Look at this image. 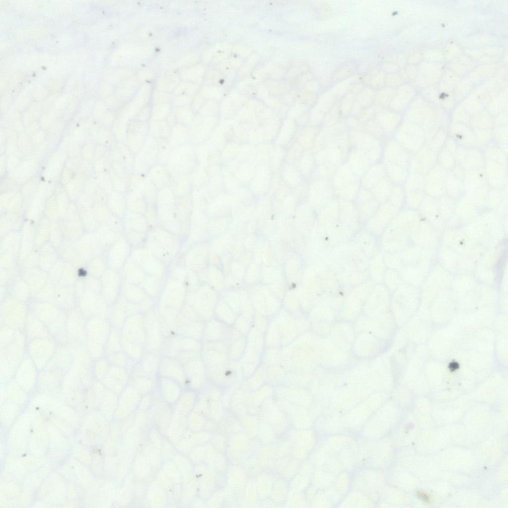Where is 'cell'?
Listing matches in <instances>:
<instances>
[{"label": "cell", "mask_w": 508, "mask_h": 508, "mask_svg": "<svg viewBox=\"0 0 508 508\" xmlns=\"http://www.w3.org/2000/svg\"><path fill=\"white\" fill-rule=\"evenodd\" d=\"M197 163L195 145L188 142L173 148L166 166L170 174H190Z\"/></svg>", "instance_id": "6da1fadb"}, {"label": "cell", "mask_w": 508, "mask_h": 508, "mask_svg": "<svg viewBox=\"0 0 508 508\" xmlns=\"http://www.w3.org/2000/svg\"><path fill=\"white\" fill-rule=\"evenodd\" d=\"M130 257L146 275L162 278L165 274V264L146 248L135 247Z\"/></svg>", "instance_id": "7a4b0ae2"}, {"label": "cell", "mask_w": 508, "mask_h": 508, "mask_svg": "<svg viewBox=\"0 0 508 508\" xmlns=\"http://www.w3.org/2000/svg\"><path fill=\"white\" fill-rule=\"evenodd\" d=\"M149 233L161 245L171 259L176 255L180 247L177 236L160 226L152 228Z\"/></svg>", "instance_id": "3957f363"}, {"label": "cell", "mask_w": 508, "mask_h": 508, "mask_svg": "<svg viewBox=\"0 0 508 508\" xmlns=\"http://www.w3.org/2000/svg\"><path fill=\"white\" fill-rule=\"evenodd\" d=\"M130 246L124 237H120L114 242L109 253L112 269L118 270L124 266L131 253Z\"/></svg>", "instance_id": "277c9868"}, {"label": "cell", "mask_w": 508, "mask_h": 508, "mask_svg": "<svg viewBox=\"0 0 508 508\" xmlns=\"http://www.w3.org/2000/svg\"><path fill=\"white\" fill-rule=\"evenodd\" d=\"M171 179L168 186L172 190L175 197L186 195L193 189L190 174H170Z\"/></svg>", "instance_id": "5b68a950"}, {"label": "cell", "mask_w": 508, "mask_h": 508, "mask_svg": "<svg viewBox=\"0 0 508 508\" xmlns=\"http://www.w3.org/2000/svg\"><path fill=\"white\" fill-rule=\"evenodd\" d=\"M175 206L177 217L182 223L185 229L189 227L190 217L193 209V205L191 196V193L177 198L175 201Z\"/></svg>", "instance_id": "8992f818"}, {"label": "cell", "mask_w": 508, "mask_h": 508, "mask_svg": "<svg viewBox=\"0 0 508 508\" xmlns=\"http://www.w3.org/2000/svg\"><path fill=\"white\" fill-rule=\"evenodd\" d=\"M151 168L157 163L158 146L156 139L148 135L136 154Z\"/></svg>", "instance_id": "52a82bcc"}, {"label": "cell", "mask_w": 508, "mask_h": 508, "mask_svg": "<svg viewBox=\"0 0 508 508\" xmlns=\"http://www.w3.org/2000/svg\"><path fill=\"white\" fill-rule=\"evenodd\" d=\"M123 267L125 281L130 283L140 285L146 274L130 256Z\"/></svg>", "instance_id": "ba28073f"}, {"label": "cell", "mask_w": 508, "mask_h": 508, "mask_svg": "<svg viewBox=\"0 0 508 508\" xmlns=\"http://www.w3.org/2000/svg\"><path fill=\"white\" fill-rule=\"evenodd\" d=\"M124 218V230L146 233L148 224L144 215L127 211Z\"/></svg>", "instance_id": "9c48e42d"}, {"label": "cell", "mask_w": 508, "mask_h": 508, "mask_svg": "<svg viewBox=\"0 0 508 508\" xmlns=\"http://www.w3.org/2000/svg\"><path fill=\"white\" fill-rule=\"evenodd\" d=\"M147 175L158 190L168 186L171 179L166 165L158 163L150 168Z\"/></svg>", "instance_id": "30bf717a"}, {"label": "cell", "mask_w": 508, "mask_h": 508, "mask_svg": "<svg viewBox=\"0 0 508 508\" xmlns=\"http://www.w3.org/2000/svg\"><path fill=\"white\" fill-rule=\"evenodd\" d=\"M108 208L114 215L123 218L127 211L126 193L113 191L108 194Z\"/></svg>", "instance_id": "8fae6325"}, {"label": "cell", "mask_w": 508, "mask_h": 508, "mask_svg": "<svg viewBox=\"0 0 508 508\" xmlns=\"http://www.w3.org/2000/svg\"><path fill=\"white\" fill-rule=\"evenodd\" d=\"M127 211L144 215L148 204L141 190L127 191L126 193Z\"/></svg>", "instance_id": "7c38bea8"}, {"label": "cell", "mask_w": 508, "mask_h": 508, "mask_svg": "<svg viewBox=\"0 0 508 508\" xmlns=\"http://www.w3.org/2000/svg\"><path fill=\"white\" fill-rule=\"evenodd\" d=\"M168 140L173 148L189 142V132L188 127L177 124L171 128Z\"/></svg>", "instance_id": "4fadbf2b"}, {"label": "cell", "mask_w": 508, "mask_h": 508, "mask_svg": "<svg viewBox=\"0 0 508 508\" xmlns=\"http://www.w3.org/2000/svg\"><path fill=\"white\" fill-rule=\"evenodd\" d=\"M171 127L166 120L158 121L150 119L149 121V135L155 138L168 139Z\"/></svg>", "instance_id": "5bb4252c"}, {"label": "cell", "mask_w": 508, "mask_h": 508, "mask_svg": "<svg viewBox=\"0 0 508 508\" xmlns=\"http://www.w3.org/2000/svg\"><path fill=\"white\" fill-rule=\"evenodd\" d=\"M128 122L119 117L111 126V131L116 142H123L126 144L127 134Z\"/></svg>", "instance_id": "9a60e30c"}, {"label": "cell", "mask_w": 508, "mask_h": 508, "mask_svg": "<svg viewBox=\"0 0 508 508\" xmlns=\"http://www.w3.org/2000/svg\"><path fill=\"white\" fill-rule=\"evenodd\" d=\"M158 189L147 175L141 192L148 205H156Z\"/></svg>", "instance_id": "2e32d148"}, {"label": "cell", "mask_w": 508, "mask_h": 508, "mask_svg": "<svg viewBox=\"0 0 508 508\" xmlns=\"http://www.w3.org/2000/svg\"><path fill=\"white\" fill-rule=\"evenodd\" d=\"M116 146L120 152L122 162L130 174L132 172L135 154L125 143L116 142Z\"/></svg>", "instance_id": "e0dca14e"}, {"label": "cell", "mask_w": 508, "mask_h": 508, "mask_svg": "<svg viewBox=\"0 0 508 508\" xmlns=\"http://www.w3.org/2000/svg\"><path fill=\"white\" fill-rule=\"evenodd\" d=\"M158 146L157 163L166 165L173 150L168 139L156 138Z\"/></svg>", "instance_id": "ac0fdd59"}, {"label": "cell", "mask_w": 508, "mask_h": 508, "mask_svg": "<svg viewBox=\"0 0 508 508\" xmlns=\"http://www.w3.org/2000/svg\"><path fill=\"white\" fill-rule=\"evenodd\" d=\"M146 137L141 133L128 130L126 144L136 155L140 150Z\"/></svg>", "instance_id": "d6986e66"}, {"label": "cell", "mask_w": 508, "mask_h": 508, "mask_svg": "<svg viewBox=\"0 0 508 508\" xmlns=\"http://www.w3.org/2000/svg\"><path fill=\"white\" fill-rule=\"evenodd\" d=\"M176 199L172 190L167 186L158 190L156 205L173 204Z\"/></svg>", "instance_id": "ffe728a7"}, {"label": "cell", "mask_w": 508, "mask_h": 508, "mask_svg": "<svg viewBox=\"0 0 508 508\" xmlns=\"http://www.w3.org/2000/svg\"><path fill=\"white\" fill-rule=\"evenodd\" d=\"M146 177V176L131 172L129 175L127 191H141Z\"/></svg>", "instance_id": "44dd1931"}, {"label": "cell", "mask_w": 508, "mask_h": 508, "mask_svg": "<svg viewBox=\"0 0 508 508\" xmlns=\"http://www.w3.org/2000/svg\"><path fill=\"white\" fill-rule=\"evenodd\" d=\"M111 169L115 174L127 186L129 173L122 161H112Z\"/></svg>", "instance_id": "7402d4cb"}, {"label": "cell", "mask_w": 508, "mask_h": 508, "mask_svg": "<svg viewBox=\"0 0 508 508\" xmlns=\"http://www.w3.org/2000/svg\"><path fill=\"white\" fill-rule=\"evenodd\" d=\"M127 129L147 136L149 135V121L141 122L133 120L128 123Z\"/></svg>", "instance_id": "603a6c76"}, {"label": "cell", "mask_w": 508, "mask_h": 508, "mask_svg": "<svg viewBox=\"0 0 508 508\" xmlns=\"http://www.w3.org/2000/svg\"><path fill=\"white\" fill-rule=\"evenodd\" d=\"M144 216L148 226H151L152 228L157 226L158 219L156 205H148Z\"/></svg>", "instance_id": "cb8c5ba5"}, {"label": "cell", "mask_w": 508, "mask_h": 508, "mask_svg": "<svg viewBox=\"0 0 508 508\" xmlns=\"http://www.w3.org/2000/svg\"><path fill=\"white\" fill-rule=\"evenodd\" d=\"M110 171L113 191L126 193L127 191V186L115 174L111 169Z\"/></svg>", "instance_id": "d4e9b609"}, {"label": "cell", "mask_w": 508, "mask_h": 508, "mask_svg": "<svg viewBox=\"0 0 508 508\" xmlns=\"http://www.w3.org/2000/svg\"><path fill=\"white\" fill-rule=\"evenodd\" d=\"M417 495L418 497L420 499L422 500L423 501L429 504L430 503L431 498L429 495H428L427 494L424 493L422 492H418Z\"/></svg>", "instance_id": "484cf974"}, {"label": "cell", "mask_w": 508, "mask_h": 508, "mask_svg": "<svg viewBox=\"0 0 508 508\" xmlns=\"http://www.w3.org/2000/svg\"><path fill=\"white\" fill-rule=\"evenodd\" d=\"M448 367L451 371H454L459 368V364L456 362H452L449 363Z\"/></svg>", "instance_id": "4316f807"}]
</instances>
